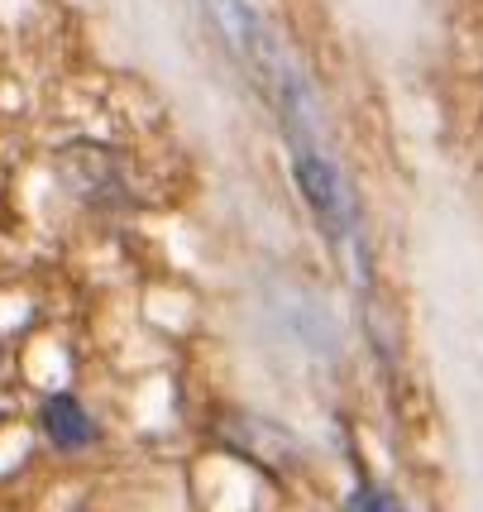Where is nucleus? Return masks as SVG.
Returning a JSON list of instances; mask_svg holds the SVG:
<instances>
[{
    "instance_id": "f257e3e1",
    "label": "nucleus",
    "mask_w": 483,
    "mask_h": 512,
    "mask_svg": "<svg viewBox=\"0 0 483 512\" xmlns=\"http://www.w3.org/2000/svg\"><path fill=\"white\" fill-rule=\"evenodd\" d=\"M48 163H53V178L63 182V192H72L82 206L130 201V163L101 139H72L63 149H53Z\"/></svg>"
},
{
    "instance_id": "f03ea898",
    "label": "nucleus",
    "mask_w": 483,
    "mask_h": 512,
    "mask_svg": "<svg viewBox=\"0 0 483 512\" xmlns=\"http://www.w3.org/2000/svg\"><path fill=\"white\" fill-rule=\"evenodd\" d=\"M211 5V15H216L220 34L230 39V48L249 58L254 67H268L278 58V48H273V34L264 29L259 20V10H254V0H206Z\"/></svg>"
},
{
    "instance_id": "7ed1b4c3",
    "label": "nucleus",
    "mask_w": 483,
    "mask_h": 512,
    "mask_svg": "<svg viewBox=\"0 0 483 512\" xmlns=\"http://www.w3.org/2000/svg\"><path fill=\"white\" fill-rule=\"evenodd\" d=\"M39 431H44V441L53 450L77 455V450H91V441H96V417L82 407V398L53 393V398H44V407H39Z\"/></svg>"
},
{
    "instance_id": "20e7f679",
    "label": "nucleus",
    "mask_w": 483,
    "mask_h": 512,
    "mask_svg": "<svg viewBox=\"0 0 483 512\" xmlns=\"http://www.w3.org/2000/svg\"><path fill=\"white\" fill-rule=\"evenodd\" d=\"M345 512H402V503H397L388 489H378V484H364V489L350 493Z\"/></svg>"
}]
</instances>
